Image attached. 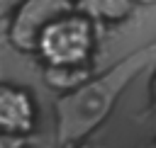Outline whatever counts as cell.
I'll return each instance as SVG.
<instances>
[{
  "mask_svg": "<svg viewBox=\"0 0 156 148\" xmlns=\"http://www.w3.org/2000/svg\"><path fill=\"white\" fill-rule=\"evenodd\" d=\"M156 58V41L127 53L122 61L110 66L100 75H90L78 87L56 97V146L76 148L88 138L115 109L117 97L124 92L129 80Z\"/></svg>",
  "mask_w": 156,
  "mask_h": 148,
  "instance_id": "1",
  "label": "cell"
},
{
  "mask_svg": "<svg viewBox=\"0 0 156 148\" xmlns=\"http://www.w3.org/2000/svg\"><path fill=\"white\" fill-rule=\"evenodd\" d=\"M95 27L98 24L78 10L66 12L46 27L37 56L41 63H90L98 46Z\"/></svg>",
  "mask_w": 156,
  "mask_h": 148,
  "instance_id": "2",
  "label": "cell"
},
{
  "mask_svg": "<svg viewBox=\"0 0 156 148\" xmlns=\"http://www.w3.org/2000/svg\"><path fill=\"white\" fill-rule=\"evenodd\" d=\"M71 10H76V0H20L5 19V36L15 51L37 53L46 27Z\"/></svg>",
  "mask_w": 156,
  "mask_h": 148,
  "instance_id": "3",
  "label": "cell"
},
{
  "mask_svg": "<svg viewBox=\"0 0 156 148\" xmlns=\"http://www.w3.org/2000/svg\"><path fill=\"white\" fill-rule=\"evenodd\" d=\"M37 126V104L29 90L15 82L0 87V129L10 136H27Z\"/></svg>",
  "mask_w": 156,
  "mask_h": 148,
  "instance_id": "4",
  "label": "cell"
},
{
  "mask_svg": "<svg viewBox=\"0 0 156 148\" xmlns=\"http://www.w3.org/2000/svg\"><path fill=\"white\" fill-rule=\"evenodd\" d=\"M41 80L51 90L68 92L93 75L90 63H41Z\"/></svg>",
  "mask_w": 156,
  "mask_h": 148,
  "instance_id": "5",
  "label": "cell"
},
{
  "mask_svg": "<svg viewBox=\"0 0 156 148\" xmlns=\"http://www.w3.org/2000/svg\"><path fill=\"white\" fill-rule=\"evenodd\" d=\"M134 0H76V10L95 24H119L134 12Z\"/></svg>",
  "mask_w": 156,
  "mask_h": 148,
  "instance_id": "6",
  "label": "cell"
},
{
  "mask_svg": "<svg viewBox=\"0 0 156 148\" xmlns=\"http://www.w3.org/2000/svg\"><path fill=\"white\" fill-rule=\"evenodd\" d=\"M149 102H151V107L156 109V70H154V75H151V80H149Z\"/></svg>",
  "mask_w": 156,
  "mask_h": 148,
  "instance_id": "7",
  "label": "cell"
},
{
  "mask_svg": "<svg viewBox=\"0 0 156 148\" xmlns=\"http://www.w3.org/2000/svg\"><path fill=\"white\" fill-rule=\"evenodd\" d=\"M17 2H20V0H0V7H2V17H5V19L10 17V12L15 10Z\"/></svg>",
  "mask_w": 156,
  "mask_h": 148,
  "instance_id": "8",
  "label": "cell"
},
{
  "mask_svg": "<svg viewBox=\"0 0 156 148\" xmlns=\"http://www.w3.org/2000/svg\"><path fill=\"white\" fill-rule=\"evenodd\" d=\"M154 146H156V141H154Z\"/></svg>",
  "mask_w": 156,
  "mask_h": 148,
  "instance_id": "9",
  "label": "cell"
}]
</instances>
